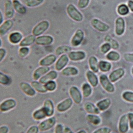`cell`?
Here are the masks:
<instances>
[{
  "instance_id": "6da1fadb",
  "label": "cell",
  "mask_w": 133,
  "mask_h": 133,
  "mask_svg": "<svg viewBox=\"0 0 133 133\" xmlns=\"http://www.w3.org/2000/svg\"><path fill=\"white\" fill-rule=\"evenodd\" d=\"M66 12L69 18L76 22L80 23L83 20L84 17L83 14L72 3L69 4L66 6Z\"/></svg>"
},
{
  "instance_id": "7a4b0ae2",
  "label": "cell",
  "mask_w": 133,
  "mask_h": 133,
  "mask_svg": "<svg viewBox=\"0 0 133 133\" xmlns=\"http://www.w3.org/2000/svg\"><path fill=\"white\" fill-rule=\"evenodd\" d=\"M57 118L54 116L48 117L44 120L40 121L38 125L39 131L41 132L48 131L53 127L57 124Z\"/></svg>"
},
{
  "instance_id": "3957f363",
  "label": "cell",
  "mask_w": 133,
  "mask_h": 133,
  "mask_svg": "<svg viewBox=\"0 0 133 133\" xmlns=\"http://www.w3.org/2000/svg\"><path fill=\"white\" fill-rule=\"evenodd\" d=\"M50 27V23L46 20H42L37 24L32 29L31 34L36 37L43 35Z\"/></svg>"
},
{
  "instance_id": "277c9868",
  "label": "cell",
  "mask_w": 133,
  "mask_h": 133,
  "mask_svg": "<svg viewBox=\"0 0 133 133\" xmlns=\"http://www.w3.org/2000/svg\"><path fill=\"white\" fill-rule=\"evenodd\" d=\"M17 106V102L14 98H8L0 102V112H9L15 109Z\"/></svg>"
},
{
  "instance_id": "5b68a950",
  "label": "cell",
  "mask_w": 133,
  "mask_h": 133,
  "mask_svg": "<svg viewBox=\"0 0 133 133\" xmlns=\"http://www.w3.org/2000/svg\"><path fill=\"white\" fill-rule=\"evenodd\" d=\"M69 94L74 103L76 104H79L82 102L83 96L82 91L78 87L74 85L70 86L69 88Z\"/></svg>"
},
{
  "instance_id": "8992f818",
  "label": "cell",
  "mask_w": 133,
  "mask_h": 133,
  "mask_svg": "<svg viewBox=\"0 0 133 133\" xmlns=\"http://www.w3.org/2000/svg\"><path fill=\"white\" fill-rule=\"evenodd\" d=\"M74 102L69 97H66L59 102L55 107V109L59 113H64L67 112L72 107Z\"/></svg>"
},
{
  "instance_id": "52a82bcc",
  "label": "cell",
  "mask_w": 133,
  "mask_h": 133,
  "mask_svg": "<svg viewBox=\"0 0 133 133\" xmlns=\"http://www.w3.org/2000/svg\"><path fill=\"white\" fill-rule=\"evenodd\" d=\"M99 81L101 86L105 91L110 93H112L115 92V86L112 84V83H111V82L110 81L109 77H108L106 75H101L99 76Z\"/></svg>"
},
{
  "instance_id": "ba28073f",
  "label": "cell",
  "mask_w": 133,
  "mask_h": 133,
  "mask_svg": "<svg viewBox=\"0 0 133 133\" xmlns=\"http://www.w3.org/2000/svg\"><path fill=\"white\" fill-rule=\"evenodd\" d=\"M19 87L21 92L28 97H33L36 95L37 92L30 83L26 82H21L19 83Z\"/></svg>"
},
{
  "instance_id": "9c48e42d",
  "label": "cell",
  "mask_w": 133,
  "mask_h": 133,
  "mask_svg": "<svg viewBox=\"0 0 133 133\" xmlns=\"http://www.w3.org/2000/svg\"><path fill=\"white\" fill-rule=\"evenodd\" d=\"M84 32L81 29H77L75 31L74 35L71 38L70 44L72 47H78L84 39Z\"/></svg>"
},
{
  "instance_id": "30bf717a",
  "label": "cell",
  "mask_w": 133,
  "mask_h": 133,
  "mask_svg": "<svg viewBox=\"0 0 133 133\" xmlns=\"http://www.w3.org/2000/svg\"><path fill=\"white\" fill-rule=\"evenodd\" d=\"M69 59L67 54H63L59 56L54 64L55 70L58 72H61L67 66L69 62Z\"/></svg>"
},
{
  "instance_id": "8fae6325",
  "label": "cell",
  "mask_w": 133,
  "mask_h": 133,
  "mask_svg": "<svg viewBox=\"0 0 133 133\" xmlns=\"http://www.w3.org/2000/svg\"><path fill=\"white\" fill-rule=\"evenodd\" d=\"M57 59L56 55L51 53L42 58L39 61V64L40 66L50 67L53 64H55Z\"/></svg>"
},
{
  "instance_id": "7c38bea8",
  "label": "cell",
  "mask_w": 133,
  "mask_h": 133,
  "mask_svg": "<svg viewBox=\"0 0 133 133\" xmlns=\"http://www.w3.org/2000/svg\"><path fill=\"white\" fill-rule=\"evenodd\" d=\"M54 42V38L50 35H42L36 37L35 43L39 46H49Z\"/></svg>"
},
{
  "instance_id": "4fadbf2b",
  "label": "cell",
  "mask_w": 133,
  "mask_h": 133,
  "mask_svg": "<svg viewBox=\"0 0 133 133\" xmlns=\"http://www.w3.org/2000/svg\"><path fill=\"white\" fill-rule=\"evenodd\" d=\"M69 60L73 62L82 61L86 57V53L84 51H71L68 54Z\"/></svg>"
},
{
  "instance_id": "5bb4252c",
  "label": "cell",
  "mask_w": 133,
  "mask_h": 133,
  "mask_svg": "<svg viewBox=\"0 0 133 133\" xmlns=\"http://www.w3.org/2000/svg\"><path fill=\"white\" fill-rule=\"evenodd\" d=\"M43 108L45 110L48 117L54 116L55 112V107L53 101L51 98H47L43 102Z\"/></svg>"
},
{
  "instance_id": "9a60e30c",
  "label": "cell",
  "mask_w": 133,
  "mask_h": 133,
  "mask_svg": "<svg viewBox=\"0 0 133 133\" xmlns=\"http://www.w3.org/2000/svg\"><path fill=\"white\" fill-rule=\"evenodd\" d=\"M91 24L94 29L100 32H107L110 29V26L108 24L96 18L91 20Z\"/></svg>"
},
{
  "instance_id": "2e32d148",
  "label": "cell",
  "mask_w": 133,
  "mask_h": 133,
  "mask_svg": "<svg viewBox=\"0 0 133 133\" xmlns=\"http://www.w3.org/2000/svg\"><path fill=\"white\" fill-rule=\"evenodd\" d=\"M129 120L127 114L122 116L118 123V130L120 133H127L129 130Z\"/></svg>"
},
{
  "instance_id": "e0dca14e",
  "label": "cell",
  "mask_w": 133,
  "mask_h": 133,
  "mask_svg": "<svg viewBox=\"0 0 133 133\" xmlns=\"http://www.w3.org/2000/svg\"><path fill=\"white\" fill-rule=\"evenodd\" d=\"M125 21L122 17H118L115 21V33L118 36H121L124 34L125 31Z\"/></svg>"
},
{
  "instance_id": "ac0fdd59",
  "label": "cell",
  "mask_w": 133,
  "mask_h": 133,
  "mask_svg": "<svg viewBox=\"0 0 133 133\" xmlns=\"http://www.w3.org/2000/svg\"><path fill=\"white\" fill-rule=\"evenodd\" d=\"M32 119L36 121H41L48 118L45 110L43 106L35 109L31 114Z\"/></svg>"
},
{
  "instance_id": "d6986e66",
  "label": "cell",
  "mask_w": 133,
  "mask_h": 133,
  "mask_svg": "<svg viewBox=\"0 0 133 133\" xmlns=\"http://www.w3.org/2000/svg\"><path fill=\"white\" fill-rule=\"evenodd\" d=\"M15 10L12 2L11 0H6L4 2V15L7 19H11L15 16Z\"/></svg>"
},
{
  "instance_id": "ffe728a7",
  "label": "cell",
  "mask_w": 133,
  "mask_h": 133,
  "mask_svg": "<svg viewBox=\"0 0 133 133\" xmlns=\"http://www.w3.org/2000/svg\"><path fill=\"white\" fill-rule=\"evenodd\" d=\"M51 70L50 67L39 66L32 73V77L34 81H39L42 77L47 72Z\"/></svg>"
},
{
  "instance_id": "44dd1931",
  "label": "cell",
  "mask_w": 133,
  "mask_h": 133,
  "mask_svg": "<svg viewBox=\"0 0 133 133\" xmlns=\"http://www.w3.org/2000/svg\"><path fill=\"white\" fill-rule=\"evenodd\" d=\"M14 22L11 19H6L0 26V36H4L12 28Z\"/></svg>"
},
{
  "instance_id": "7402d4cb",
  "label": "cell",
  "mask_w": 133,
  "mask_h": 133,
  "mask_svg": "<svg viewBox=\"0 0 133 133\" xmlns=\"http://www.w3.org/2000/svg\"><path fill=\"white\" fill-rule=\"evenodd\" d=\"M23 35L21 32L18 31L11 32L8 36V41L12 45L19 44L23 39Z\"/></svg>"
},
{
  "instance_id": "603a6c76",
  "label": "cell",
  "mask_w": 133,
  "mask_h": 133,
  "mask_svg": "<svg viewBox=\"0 0 133 133\" xmlns=\"http://www.w3.org/2000/svg\"><path fill=\"white\" fill-rule=\"evenodd\" d=\"M58 76L59 74L58 71L55 70H51L45 75H44L39 81L43 84H44L49 81H55L58 78Z\"/></svg>"
},
{
  "instance_id": "cb8c5ba5",
  "label": "cell",
  "mask_w": 133,
  "mask_h": 133,
  "mask_svg": "<svg viewBox=\"0 0 133 133\" xmlns=\"http://www.w3.org/2000/svg\"><path fill=\"white\" fill-rule=\"evenodd\" d=\"M125 74V71L123 68H119L111 72L109 76V79L111 83H115L120 79Z\"/></svg>"
},
{
  "instance_id": "d4e9b609",
  "label": "cell",
  "mask_w": 133,
  "mask_h": 133,
  "mask_svg": "<svg viewBox=\"0 0 133 133\" xmlns=\"http://www.w3.org/2000/svg\"><path fill=\"white\" fill-rule=\"evenodd\" d=\"M61 74L65 77H74L79 74V70L74 66H66L61 71Z\"/></svg>"
},
{
  "instance_id": "484cf974",
  "label": "cell",
  "mask_w": 133,
  "mask_h": 133,
  "mask_svg": "<svg viewBox=\"0 0 133 133\" xmlns=\"http://www.w3.org/2000/svg\"><path fill=\"white\" fill-rule=\"evenodd\" d=\"M87 80L92 87H95L98 84V78L97 75L91 70H88L86 72Z\"/></svg>"
},
{
  "instance_id": "4316f807",
  "label": "cell",
  "mask_w": 133,
  "mask_h": 133,
  "mask_svg": "<svg viewBox=\"0 0 133 133\" xmlns=\"http://www.w3.org/2000/svg\"><path fill=\"white\" fill-rule=\"evenodd\" d=\"M12 4L15 11L20 15H25L27 13V7L22 4L19 0H12Z\"/></svg>"
},
{
  "instance_id": "83f0119b",
  "label": "cell",
  "mask_w": 133,
  "mask_h": 133,
  "mask_svg": "<svg viewBox=\"0 0 133 133\" xmlns=\"http://www.w3.org/2000/svg\"><path fill=\"white\" fill-rule=\"evenodd\" d=\"M84 108L86 112L88 114L99 115L100 114V111L97 108L96 105L90 102H87L84 105Z\"/></svg>"
},
{
  "instance_id": "f1b7e54d",
  "label": "cell",
  "mask_w": 133,
  "mask_h": 133,
  "mask_svg": "<svg viewBox=\"0 0 133 133\" xmlns=\"http://www.w3.org/2000/svg\"><path fill=\"white\" fill-rule=\"evenodd\" d=\"M36 37L32 34L23 38V40L20 43L19 45L20 47H29L35 43Z\"/></svg>"
},
{
  "instance_id": "f546056e",
  "label": "cell",
  "mask_w": 133,
  "mask_h": 133,
  "mask_svg": "<svg viewBox=\"0 0 133 133\" xmlns=\"http://www.w3.org/2000/svg\"><path fill=\"white\" fill-rule=\"evenodd\" d=\"M30 84L37 93L43 94L48 93V92L45 90V87H44V85L41 83L39 81L33 80Z\"/></svg>"
},
{
  "instance_id": "4dcf8cb0",
  "label": "cell",
  "mask_w": 133,
  "mask_h": 133,
  "mask_svg": "<svg viewBox=\"0 0 133 133\" xmlns=\"http://www.w3.org/2000/svg\"><path fill=\"white\" fill-rule=\"evenodd\" d=\"M12 83L11 77L0 71V85L4 86H9Z\"/></svg>"
},
{
  "instance_id": "1f68e13d",
  "label": "cell",
  "mask_w": 133,
  "mask_h": 133,
  "mask_svg": "<svg viewBox=\"0 0 133 133\" xmlns=\"http://www.w3.org/2000/svg\"><path fill=\"white\" fill-rule=\"evenodd\" d=\"M111 103V99L109 98H106L97 102L96 105L100 111H104L110 107Z\"/></svg>"
},
{
  "instance_id": "d6a6232c",
  "label": "cell",
  "mask_w": 133,
  "mask_h": 133,
  "mask_svg": "<svg viewBox=\"0 0 133 133\" xmlns=\"http://www.w3.org/2000/svg\"><path fill=\"white\" fill-rule=\"evenodd\" d=\"M81 91L84 97H89L92 95L93 92L92 86L88 83H84L81 87Z\"/></svg>"
},
{
  "instance_id": "836d02e7",
  "label": "cell",
  "mask_w": 133,
  "mask_h": 133,
  "mask_svg": "<svg viewBox=\"0 0 133 133\" xmlns=\"http://www.w3.org/2000/svg\"><path fill=\"white\" fill-rule=\"evenodd\" d=\"M88 64H89L91 70L94 73H97L99 71L98 61L96 57L91 56L88 59Z\"/></svg>"
},
{
  "instance_id": "e575fe53",
  "label": "cell",
  "mask_w": 133,
  "mask_h": 133,
  "mask_svg": "<svg viewBox=\"0 0 133 133\" xmlns=\"http://www.w3.org/2000/svg\"><path fill=\"white\" fill-rule=\"evenodd\" d=\"M72 51V48L71 46L63 45L59 46L55 50V54L57 56H60L63 54H66V53H69Z\"/></svg>"
},
{
  "instance_id": "d590c367",
  "label": "cell",
  "mask_w": 133,
  "mask_h": 133,
  "mask_svg": "<svg viewBox=\"0 0 133 133\" xmlns=\"http://www.w3.org/2000/svg\"><path fill=\"white\" fill-rule=\"evenodd\" d=\"M112 68V64L110 62L104 60H101L98 62L99 70L103 72L109 71Z\"/></svg>"
},
{
  "instance_id": "8d00e7d4",
  "label": "cell",
  "mask_w": 133,
  "mask_h": 133,
  "mask_svg": "<svg viewBox=\"0 0 133 133\" xmlns=\"http://www.w3.org/2000/svg\"><path fill=\"white\" fill-rule=\"evenodd\" d=\"M86 118L91 124L94 126H97L101 123V118L97 115L88 114L86 116Z\"/></svg>"
},
{
  "instance_id": "74e56055",
  "label": "cell",
  "mask_w": 133,
  "mask_h": 133,
  "mask_svg": "<svg viewBox=\"0 0 133 133\" xmlns=\"http://www.w3.org/2000/svg\"><path fill=\"white\" fill-rule=\"evenodd\" d=\"M45 0H25L24 4L26 7L32 8L42 5Z\"/></svg>"
},
{
  "instance_id": "f35d334b",
  "label": "cell",
  "mask_w": 133,
  "mask_h": 133,
  "mask_svg": "<svg viewBox=\"0 0 133 133\" xmlns=\"http://www.w3.org/2000/svg\"><path fill=\"white\" fill-rule=\"evenodd\" d=\"M44 87H45V90L48 92H54L57 90L58 87L57 83L55 81H49L45 84H44Z\"/></svg>"
},
{
  "instance_id": "ab89813d",
  "label": "cell",
  "mask_w": 133,
  "mask_h": 133,
  "mask_svg": "<svg viewBox=\"0 0 133 133\" xmlns=\"http://www.w3.org/2000/svg\"><path fill=\"white\" fill-rule=\"evenodd\" d=\"M106 58L109 61H118L120 59V55L117 51H111L107 53L106 55Z\"/></svg>"
},
{
  "instance_id": "60d3db41",
  "label": "cell",
  "mask_w": 133,
  "mask_h": 133,
  "mask_svg": "<svg viewBox=\"0 0 133 133\" xmlns=\"http://www.w3.org/2000/svg\"><path fill=\"white\" fill-rule=\"evenodd\" d=\"M104 41L110 44L111 48L114 50H117L119 48V44L117 41L114 39L110 35H106L104 37Z\"/></svg>"
},
{
  "instance_id": "b9f144b4",
  "label": "cell",
  "mask_w": 133,
  "mask_h": 133,
  "mask_svg": "<svg viewBox=\"0 0 133 133\" xmlns=\"http://www.w3.org/2000/svg\"><path fill=\"white\" fill-rule=\"evenodd\" d=\"M117 12L121 16H125L129 13V9L125 4H121L117 8Z\"/></svg>"
},
{
  "instance_id": "7bdbcfd3",
  "label": "cell",
  "mask_w": 133,
  "mask_h": 133,
  "mask_svg": "<svg viewBox=\"0 0 133 133\" xmlns=\"http://www.w3.org/2000/svg\"><path fill=\"white\" fill-rule=\"evenodd\" d=\"M30 49L29 47H20L18 50V55L21 58H25L29 54Z\"/></svg>"
},
{
  "instance_id": "ee69618b",
  "label": "cell",
  "mask_w": 133,
  "mask_h": 133,
  "mask_svg": "<svg viewBox=\"0 0 133 133\" xmlns=\"http://www.w3.org/2000/svg\"><path fill=\"white\" fill-rule=\"evenodd\" d=\"M122 97L125 101L133 103V92L131 91H125L122 94Z\"/></svg>"
},
{
  "instance_id": "f6af8a7d",
  "label": "cell",
  "mask_w": 133,
  "mask_h": 133,
  "mask_svg": "<svg viewBox=\"0 0 133 133\" xmlns=\"http://www.w3.org/2000/svg\"><path fill=\"white\" fill-rule=\"evenodd\" d=\"M111 46L110 44L108 43H105L103 44L100 47V51L103 54H107L109 52H110Z\"/></svg>"
},
{
  "instance_id": "bcb514c9",
  "label": "cell",
  "mask_w": 133,
  "mask_h": 133,
  "mask_svg": "<svg viewBox=\"0 0 133 133\" xmlns=\"http://www.w3.org/2000/svg\"><path fill=\"white\" fill-rule=\"evenodd\" d=\"M90 0H78V7L81 9H85L89 4Z\"/></svg>"
},
{
  "instance_id": "7dc6e473",
  "label": "cell",
  "mask_w": 133,
  "mask_h": 133,
  "mask_svg": "<svg viewBox=\"0 0 133 133\" xmlns=\"http://www.w3.org/2000/svg\"><path fill=\"white\" fill-rule=\"evenodd\" d=\"M64 126L61 123H58L54 127V133H64Z\"/></svg>"
},
{
  "instance_id": "c3c4849f",
  "label": "cell",
  "mask_w": 133,
  "mask_h": 133,
  "mask_svg": "<svg viewBox=\"0 0 133 133\" xmlns=\"http://www.w3.org/2000/svg\"><path fill=\"white\" fill-rule=\"evenodd\" d=\"M111 129L108 127H103L94 130L92 133H111Z\"/></svg>"
},
{
  "instance_id": "681fc988",
  "label": "cell",
  "mask_w": 133,
  "mask_h": 133,
  "mask_svg": "<svg viewBox=\"0 0 133 133\" xmlns=\"http://www.w3.org/2000/svg\"><path fill=\"white\" fill-rule=\"evenodd\" d=\"M40 131L38 126L31 125L26 131V133H39Z\"/></svg>"
},
{
  "instance_id": "f907efd6",
  "label": "cell",
  "mask_w": 133,
  "mask_h": 133,
  "mask_svg": "<svg viewBox=\"0 0 133 133\" xmlns=\"http://www.w3.org/2000/svg\"><path fill=\"white\" fill-rule=\"evenodd\" d=\"M7 51L5 49L3 48H0V63L2 62L3 60L6 57Z\"/></svg>"
},
{
  "instance_id": "816d5d0a",
  "label": "cell",
  "mask_w": 133,
  "mask_h": 133,
  "mask_svg": "<svg viewBox=\"0 0 133 133\" xmlns=\"http://www.w3.org/2000/svg\"><path fill=\"white\" fill-rule=\"evenodd\" d=\"M124 58L127 62L133 63V53L124 54Z\"/></svg>"
},
{
  "instance_id": "f5cc1de1",
  "label": "cell",
  "mask_w": 133,
  "mask_h": 133,
  "mask_svg": "<svg viewBox=\"0 0 133 133\" xmlns=\"http://www.w3.org/2000/svg\"><path fill=\"white\" fill-rule=\"evenodd\" d=\"M10 128L9 126L5 125L0 126V133H9Z\"/></svg>"
},
{
  "instance_id": "db71d44e",
  "label": "cell",
  "mask_w": 133,
  "mask_h": 133,
  "mask_svg": "<svg viewBox=\"0 0 133 133\" xmlns=\"http://www.w3.org/2000/svg\"><path fill=\"white\" fill-rule=\"evenodd\" d=\"M127 116L129 120V127L131 129H133V113H128L127 114Z\"/></svg>"
},
{
  "instance_id": "11a10c76",
  "label": "cell",
  "mask_w": 133,
  "mask_h": 133,
  "mask_svg": "<svg viewBox=\"0 0 133 133\" xmlns=\"http://www.w3.org/2000/svg\"><path fill=\"white\" fill-rule=\"evenodd\" d=\"M64 133H74L72 129L69 126H64Z\"/></svg>"
},
{
  "instance_id": "9f6ffc18",
  "label": "cell",
  "mask_w": 133,
  "mask_h": 133,
  "mask_svg": "<svg viewBox=\"0 0 133 133\" xmlns=\"http://www.w3.org/2000/svg\"><path fill=\"white\" fill-rule=\"evenodd\" d=\"M128 6L131 12H133V0H129L127 2Z\"/></svg>"
},
{
  "instance_id": "6f0895ef",
  "label": "cell",
  "mask_w": 133,
  "mask_h": 133,
  "mask_svg": "<svg viewBox=\"0 0 133 133\" xmlns=\"http://www.w3.org/2000/svg\"><path fill=\"white\" fill-rule=\"evenodd\" d=\"M4 22V17L3 15L1 12V11L0 10V26L2 25V24Z\"/></svg>"
},
{
  "instance_id": "680465c9",
  "label": "cell",
  "mask_w": 133,
  "mask_h": 133,
  "mask_svg": "<svg viewBox=\"0 0 133 133\" xmlns=\"http://www.w3.org/2000/svg\"><path fill=\"white\" fill-rule=\"evenodd\" d=\"M76 133H87V132L85 129H81L78 131H77Z\"/></svg>"
},
{
  "instance_id": "91938a15",
  "label": "cell",
  "mask_w": 133,
  "mask_h": 133,
  "mask_svg": "<svg viewBox=\"0 0 133 133\" xmlns=\"http://www.w3.org/2000/svg\"><path fill=\"white\" fill-rule=\"evenodd\" d=\"M2 45V41L1 38H0V48H1Z\"/></svg>"
},
{
  "instance_id": "94428289",
  "label": "cell",
  "mask_w": 133,
  "mask_h": 133,
  "mask_svg": "<svg viewBox=\"0 0 133 133\" xmlns=\"http://www.w3.org/2000/svg\"><path fill=\"white\" fill-rule=\"evenodd\" d=\"M131 73H132V74L133 75V67L131 68Z\"/></svg>"
},
{
  "instance_id": "6125c7cd",
  "label": "cell",
  "mask_w": 133,
  "mask_h": 133,
  "mask_svg": "<svg viewBox=\"0 0 133 133\" xmlns=\"http://www.w3.org/2000/svg\"><path fill=\"white\" fill-rule=\"evenodd\" d=\"M111 133H116V132H111Z\"/></svg>"
}]
</instances>
